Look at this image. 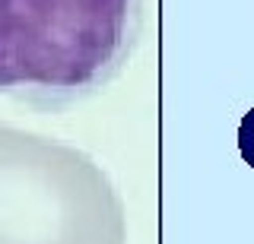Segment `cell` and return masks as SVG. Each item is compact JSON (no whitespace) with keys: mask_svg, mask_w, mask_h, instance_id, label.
<instances>
[{"mask_svg":"<svg viewBox=\"0 0 254 244\" xmlns=\"http://www.w3.org/2000/svg\"><path fill=\"white\" fill-rule=\"evenodd\" d=\"M143 0H0V96L64 111L127 70Z\"/></svg>","mask_w":254,"mask_h":244,"instance_id":"obj_1","label":"cell"},{"mask_svg":"<svg viewBox=\"0 0 254 244\" xmlns=\"http://www.w3.org/2000/svg\"><path fill=\"white\" fill-rule=\"evenodd\" d=\"M0 244H127V212L89 152L0 124Z\"/></svg>","mask_w":254,"mask_h":244,"instance_id":"obj_2","label":"cell"}]
</instances>
